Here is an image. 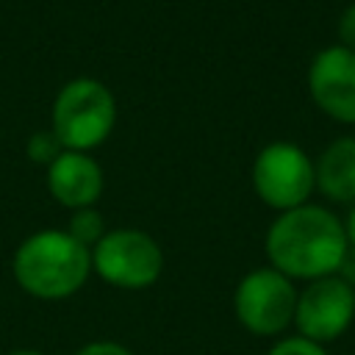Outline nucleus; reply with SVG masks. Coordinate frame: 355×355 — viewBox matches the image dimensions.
<instances>
[{
	"label": "nucleus",
	"mask_w": 355,
	"mask_h": 355,
	"mask_svg": "<svg viewBox=\"0 0 355 355\" xmlns=\"http://www.w3.org/2000/svg\"><path fill=\"white\" fill-rule=\"evenodd\" d=\"M308 89L313 103L333 119L355 125V53L336 44L311 61Z\"/></svg>",
	"instance_id": "obj_8"
},
{
	"label": "nucleus",
	"mask_w": 355,
	"mask_h": 355,
	"mask_svg": "<svg viewBox=\"0 0 355 355\" xmlns=\"http://www.w3.org/2000/svg\"><path fill=\"white\" fill-rule=\"evenodd\" d=\"M11 275L25 294L58 302L86 286L92 275V250L78 244L67 230H36L14 250Z\"/></svg>",
	"instance_id": "obj_2"
},
{
	"label": "nucleus",
	"mask_w": 355,
	"mask_h": 355,
	"mask_svg": "<svg viewBox=\"0 0 355 355\" xmlns=\"http://www.w3.org/2000/svg\"><path fill=\"white\" fill-rule=\"evenodd\" d=\"M316 189L333 202L355 205V136L336 139L319 158Z\"/></svg>",
	"instance_id": "obj_10"
},
{
	"label": "nucleus",
	"mask_w": 355,
	"mask_h": 355,
	"mask_svg": "<svg viewBox=\"0 0 355 355\" xmlns=\"http://www.w3.org/2000/svg\"><path fill=\"white\" fill-rule=\"evenodd\" d=\"M116 125V100L97 78H75L64 83L53 100V133L64 150L89 153L100 147Z\"/></svg>",
	"instance_id": "obj_3"
},
{
	"label": "nucleus",
	"mask_w": 355,
	"mask_h": 355,
	"mask_svg": "<svg viewBox=\"0 0 355 355\" xmlns=\"http://www.w3.org/2000/svg\"><path fill=\"white\" fill-rule=\"evenodd\" d=\"M92 272L125 291L150 288L164 272L161 244L139 227H114L92 247Z\"/></svg>",
	"instance_id": "obj_4"
},
{
	"label": "nucleus",
	"mask_w": 355,
	"mask_h": 355,
	"mask_svg": "<svg viewBox=\"0 0 355 355\" xmlns=\"http://www.w3.org/2000/svg\"><path fill=\"white\" fill-rule=\"evenodd\" d=\"M61 153H64V144L58 141V136H55L53 130H36V133L28 139V158H31L33 164L50 166Z\"/></svg>",
	"instance_id": "obj_12"
},
{
	"label": "nucleus",
	"mask_w": 355,
	"mask_h": 355,
	"mask_svg": "<svg viewBox=\"0 0 355 355\" xmlns=\"http://www.w3.org/2000/svg\"><path fill=\"white\" fill-rule=\"evenodd\" d=\"M297 288L294 280L272 266L247 272L233 291V313L252 336H277L294 324Z\"/></svg>",
	"instance_id": "obj_5"
},
{
	"label": "nucleus",
	"mask_w": 355,
	"mask_h": 355,
	"mask_svg": "<svg viewBox=\"0 0 355 355\" xmlns=\"http://www.w3.org/2000/svg\"><path fill=\"white\" fill-rule=\"evenodd\" d=\"M78 244H83L86 250H92L108 230H105V219L97 208H80V211H72L69 216V225L64 227Z\"/></svg>",
	"instance_id": "obj_11"
},
{
	"label": "nucleus",
	"mask_w": 355,
	"mask_h": 355,
	"mask_svg": "<svg viewBox=\"0 0 355 355\" xmlns=\"http://www.w3.org/2000/svg\"><path fill=\"white\" fill-rule=\"evenodd\" d=\"M344 230H347V241H349V247H355V205H352V211H349V216H347Z\"/></svg>",
	"instance_id": "obj_17"
},
{
	"label": "nucleus",
	"mask_w": 355,
	"mask_h": 355,
	"mask_svg": "<svg viewBox=\"0 0 355 355\" xmlns=\"http://www.w3.org/2000/svg\"><path fill=\"white\" fill-rule=\"evenodd\" d=\"M266 355H327V349L316 341L302 338V336H291V338L277 341Z\"/></svg>",
	"instance_id": "obj_13"
},
{
	"label": "nucleus",
	"mask_w": 355,
	"mask_h": 355,
	"mask_svg": "<svg viewBox=\"0 0 355 355\" xmlns=\"http://www.w3.org/2000/svg\"><path fill=\"white\" fill-rule=\"evenodd\" d=\"M252 189L269 208L283 214L308 202L316 189V169L302 147L291 141H272L255 155Z\"/></svg>",
	"instance_id": "obj_6"
},
{
	"label": "nucleus",
	"mask_w": 355,
	"mask_h": 355,
	"mask_svg": "<svg viewBox=\"0 0 355 355\" xmlns=\"http://www.w3.org/2000/svg\"><path fill=\"white\" fill-rule=\"evenodd\" d=\"M338 36H341V47L355 53V3L341 14L338 19Z\"/></svg>",
	"instance_id": "obj_15"
},
{
	"label": "nucleus",
	"mask_w": 355,
	"mask_h": 355,
	"mask_svg": "<svg viewBox=\"0 0 355 355\" xmlns=\"http://www.w3.org/2000/svg\"><path fill=\"white\" fill-rule=\"evenodd\" d=\"M8 355H44V352H39V349H14Z\"/></svg>",
	"instance_id": "obj_18"
},
{
	"label": "nucleus",
	"mask_w": 355,
	"mask_h": 355,
	"mask_svg": "<svg viewBox=\"0 0 355 355\" xmlns=\"http://www.w3.org/2000/svg\"><path fill=\"white\" fill-rule=\"evenodd\" d=\"M355 319V288L338 275L311 280L297 294L294 324L302 338L324 344L338 338Z\"/></svg>",
	"instance_id": "obj_7"
},
{
	"label": "nucleus",
	"mask_w": 355,
	"mask_h": 355,
	"mask_svg": "<svg viewBox=\"0 0 355 355\" xmlns=\"http://www.w3.org/2000/svg\"><path fill=\"white\" fill-rule=\"evenodd\" d=\"M72 355H133V349H128V347L119 344V341L100 338V341H89V344L78 347Z\"/></svg>",
	"instance_id": "obj_14"
},
{
	"label": "nucleus",
	"mask_w": 355,
	"mask_h": 355,
	"mask_svg": "<svg viewBox=\"0 0 355 355\" xmlns=\"http://www.w3.org/2000/svg\"><path fill=\"white\" fill-rule=\"evenodd\" d=\"M269 266L288 280H319L338 272L347 255V230L336 214L322 205L283 211L266 230Z\"/></svg>",
	"instance_id": "obj_1"
},
{
	"label": "nucleus",
	"mask_w": 355,
	"mask_h": 355,
	"mask_svg": "<svg viewBox=\"0 0 355 355\" xmlns=\"http://www.w3.org/2000/svg\"><path fill=\"white\" fill-rule=\"evenodd\" d=\"M336 275L355 288V247H347V255H344V261H341V266H338Z\"/></svg>",
	"instance_id": "obj_16"
},
{
	"label": "nucleus",
	"mask_w": 355,
	"mask_h": 355,
	"mask_svg": "<svg viewBox=\"0 0 355 355\" xmlns=\"http://www.w3.org/2000/svg\"><path fill=\"white\" fill-rule=\"evenodd\" d=\"M47 189L53 200L69 211L94 208L103 194V169L89 153L64 150L47 166Z\"/></svg>",
	"instance_id": "obj_9"
}]
</instances>
